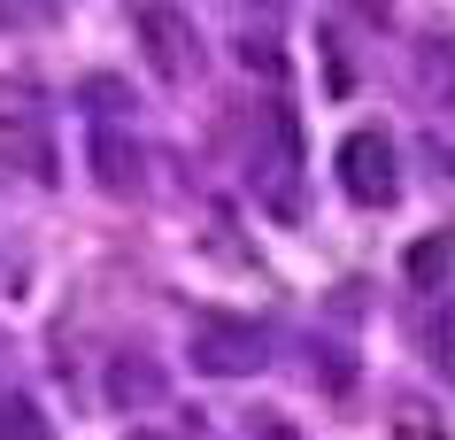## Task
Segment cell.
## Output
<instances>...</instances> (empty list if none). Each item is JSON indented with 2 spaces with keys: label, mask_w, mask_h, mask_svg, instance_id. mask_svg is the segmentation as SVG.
Returning a JSON list of instances; mask_svg holds the SVG:
<instances>
[{
  "label": "cell",
  "mask_w": 455,
  "mask_h": 440,
  "mask_svg": "<svg viewBox=\"0 0 455 440\" xmlns=\"http://www.w3.org/2000/svg\"><path fill=\"white\" fill-rule=\"evenodd\" d=\"M332 171H339V194L355 201V209H394V201H402V147L386 140L379 124H355V132L339 140Z\"/></svg>",
  "instance_id": "1"
},
{
  "label": "cell",
  "mask_w": 455,
  "mask_h": 440,
  "mask_svg": "<svg viewBox=\"0 0 455 440\" xmlns=\"http://www.w3.org/2000/svg\"><path fill=\"white\" fill-rule=\"evenodd\" d=\"M132 31H140V54L163 85H193L201 77V31L178 0H132Z\"/></svg>",
  "instance_id": "2"
},
{
  "label": "cell",
  "mask_w": 455,
  "mask_h": 440,
  "mask_svg": "<svg viewBox=\"0 0 455 440\" xmlns=\"http://www.w3.org/2000/svg\"><path fill=\"white\" fill-rule=\"evenodd\" d=\"M193 371L209 379H255L270 364V332L255 317H193V340H186Z\"/></svg>",
  "instance_id": "3"
},
{
  "label": "cell",
  "mask_w": 455,
  "mask_h": 440,
  "mask_svg": "<svg viewBox=\"0 0 455 440\" xmlns=\"http://www.w3.org/2000/svg\"><path fill=\"white\" fill-rule=\"evenodd\" d=\"M85 163H93L100 194H116V201H132V194L147 186V155L124 140V132H108V124H100L93 140H85Z\"/></svg>",
  "instance_id": "4"
},
{
  "label": "cell",
  "mask_w": 455,
  "mask_h": 440,
  "mask_svg": "<svg viewBox=\"0 0 455 440\" xmlns=\"http://www.w3.org/2000/svg\"><path fill=\"white\" fill-rule=\"evenodd\" d=\"M163 394H170V379H163L155 356H116V364H108V402H116V410H155Z\"/></svg>",
  "instance_id": "5"
},
{
  "label": "cell",
  "mask_w": 455,
  "mask_h": 440,
  "mask_svg": "<svg viewBox=\"0 0 455 440\" xmlns=\"http://www.w3.org/2000/svg\"><path fill=\"white\" fill-rule=\"evenodd\" d=\"M402 270H409L417 293H448L455 286V232H425V240L402 255Z\"/></svg>",
  "instance_id": "6"
},
{
  "label": "cell",
  "mask_w": 455,
  "mask_h": 440,
  "mask_svg": "<svg viewBox=\"0 0 455 440\" xmlns=\"http://www.w3.org/2000/svg\"><path fill=\"white\" fill-rule=\"evenodd\" d=\"M0 440H47V410H39L24 387L0 394Z\"/></svg>",
  "instance_id": "7"
},
{
  "label": "cell",
  "mask_w": 455,
  "mask_h": 440,
  "mask_svg": "<svg viewBox=\"0 0 455 440\" xmlns=\"http://www.w3.org/2000/svg\"><path fill=\"white\" fill-rule=\"evenodd\" d=\"M77 108H93V116H124V108H132V85L108 77V70H93V77H77Z\"/></svg>",
  "instance_id": "8"
},
{
  "label": "cell",
  "mask_w": 455,
  "mask_h": 440,
  "mask_svg": "<svg viewBox=\"0 0 455 440\" xmlns=\"http://www.w3.org/2000/svg\"><path fill=\"white\" fill-rule=\"evenodd\" d=\"M240 70H255V77H286V54H278V39L270 31H240Z\"/></svg>",
  "instance_id": "9"
},
{
  "label": "cell",
  "mask_w": 455,
  "mask_h": 440,
  "mask_svg": "<svg viewBox=\"0 0 455 440\" xmlns=\"http://www.w3.org/2000/svg\"><path fill=\"white\" fill-rule=\"evenodd\" d=\"M425 348H432V364H440V371L455 379V293L440 301V309H432V324H425Z\"/></svg>",
  "instance_id": "10"
},
{
  "label": "cell",
  "mask_w": 455,
  "mask_h": 440,
  "mask_svg": "<svg viewBox=\"0 0 455 440\" xmlns=\"http://www.w3.org/2000/svg\"><path fill=\"white\" fill-rule=\"evenodd\" d=\"M394 440H448V425H432L425 410H402L394 417Z\"/></svg>",
  "instance_id": "11"
},
{
  "label": "cell",
  "mask_w": 455,
  "mask_h": 440,
  "mask_svg": "<svg viewBox=\"0 0 455 440\" xmlns=\"http://www.w3.org/2000/svg\"><path fill=\"white\" fill-rule=\"evenodd\" d=\"M347 8H355L363 24H394V8H386V0H347Z\"/></svg>",
  "instance_id": "12"
},
{
  "label": "cell",
  "mask_w": 455,
  "mask_h": 440,
  "mask_svg": "<svg viewBox=\"0 0 455 440\" xmlns=\"http://www.w3.org/2000/svg\"><path fill=\"white\" fill-rule=\"evenodd\" d=\"M255 440H301V425H286V417H270V425H263Z\"/></svg>",
  "instance_id": "13"
},
{
  "label": "cell",
  "mask_w": 455,
  "mask_h": 440,
  "mask_svg": "<svg viewBox=\"0 0 455 440\" xmlns=\"http://www.w3.org/2000/svg\"><path fill=\"white\" fill-rule=\"evenodd\" d=\"M132 440H170V433H155V425H140V433H132Z\"/></svg>",
  "instance_id": "14"
}]
</instances>
